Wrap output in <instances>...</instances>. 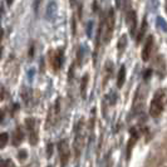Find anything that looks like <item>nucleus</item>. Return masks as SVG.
Returning <instances> with one entry per match:
<instances>
[{
  "mask_svg": "<svg viewBox=\"0 0 167 167\" xmlns=\"http://www.w3.org/2000/svg\"><path fill=\"white\" fill-rule=\"evenodd\" d=\"M22 141H23V132H22V129L18 127V128L15 129V132H14V141H13V144H14V146H18L19 143H22Z\"/></svg>",
  "mask_w": 167,
  "mask_h": 167,
  "instance_id": "f8f14e48",
  "label": "nucleus"
},
{
  "mask_svg": "<svg viewBox=\"0 0 167 167\" xmlns=\"http://www.w3.org/2000/svg\"><path fill=\"white\" fill-rule=\"evenodd\" d=\"M121 2H122V0H116V8L121 7Z\"/></svg>",
  "mask_w": 167,
  "mask_h": 167,
  "instance_id": "6ab92c4d",
  "label": "nucleus"
},
{
  "mask_svg": "<svg viewBox=\"0 0 167 167\" xmlns=\"http://www.w3.org/2000/svg\"><path fill=\"white\" fill-rule=\"evenodd\" d=\"M5 2H7V4H8L9 7H10V5L13 4V2H14V0H5Z\"/></svg>",
  "mask_w": 167,
  "mask_h": 167,
  "instance_id": "412c9836",
  "label": "nucleus"
},
{
  "mask_svg": "<svg viewBox=\"0 0 167 167\" xmlns=\"http://www.w3.org/2000/svg\"><path fill=\"white\" fill-rule=\"evenodd\" d=\"M151 73H152V70H151V69H147V70L144 72V74H143V78H144V79H148V77H151Z\"/></svg>",
  "mask_w": 167,
  "mask_h": 167,
  "instance_id": "f3484780",
  "label": "nucleus"
},
{
  "mask_svg": "<svg viewBox=\"0 0 167 167\" xmlns=\"http://www.w3.org/2000/svg\"><path fill=\"white\" fill-rule=\"evenodd\" d=\"M127 47V35H122L119 39H118V44H117V48H118V52L119 54H122L124 52Z\"/></svg>",
  "mask_w": 167,
  "mask_h": 167,
  "instance_id": "9b49d317",
  "label": "nucleus"
},
{
  "mask_svg": "<svg viewBox=\"0 0 167 167\" xmlns=\"http://www.w3.org/2000/svg\"><path fill=\"white\" fill-rule=\"evenodd\" d=\"M164 109V89H159L154 93L151 104H149V114L153 118H157L161 116V113Z\"/></svg>",
  "mask_w": 167,
  "mask_h": 167,
  "instance_id": "f257e3e1",
  "label": "nucleus"
},
{
  "mask_svg": "<svg viewBox=\"0 0 167 167\" xmlns=\"http://www.w3.org/2000/svg\"><path fill=\"white\" fill-rule=\"evenodd\" d=\"M59 111H60V101L59 99H57V102H55V114H59Z\"/></svg>",
  "mask_w": 167,
  "mask_h": 167,
  "instance_id": "dca6fc26",
  "label": "nucleus"
},
{
  "mask_svg": "<svg viewBox=\"0 0 167 167\" xmlns=\"http://www.w3.org/2000/svg\"><path fill=\"white\" fill-rule=\"evenodd\" d=\"M146 32H147V20H146V18H144V19L142 20L141 29H139V32H138V35H137V38H136V42H137V44H139V43L143 40V37H144Z\"/></svg>",
  "mask_w": 167,
  "mask_h": 167,
  "instance_id": "9d476101",
  "label": "nucleus"
},
{
  "mask_svg": "<svg viewBox=\"0 0 167 167\" xmlns=\"http://www.w3.org/2000/svg\"><path fill=\"white\" fill-rule=\"evenodd\" d=\"M124 82H126V67L122 65L119 68V72H118V75H117V87L122 88Z\"/></svg>",
  "mask_w": 167,
  "mask_h": 167,
  "instance_id": "6e6552de",
  "label": "nucleus"
},
{
  "mask_svg": "<svg viewBox=\"0 0 167 167\" xmlns=\"http://www.w3.org/2000/svg\"><path fill=\"white\" fill-rule=\"evenodd\" d=\"M3 118H4V112H3V111H0V122L3 121Z\"/></svg>",
  "mask_w": 167,
  "mask_h": 167,
  "instance_id": "aec40b11",
  "label": "nucleus"
},
{
  "mask_svg": "<svg viewBox=\"0 0 167 167\" xmlns=\"http://www.w3.org/2000/svg\"><path fill=\"white\" fill-rule=\"evenodd\" d=\"M25 126L29 132V141L33 146L38 143V129H37V121L34 118H27L25 119Z\"/></svg>",
  "mask_w": 167,
  "mask_h": 167,
  "instance_id": "7ed1b4c3",
  "label": "nucleus"
},
{
  "mask_svg": "<svg viewBox=\"0 0 167 167\" xmlns=\"http://www.w3.org/2000/svg\"><path fill=\"white\" fill-rule=\"evenodd\" d=\"M48 157H52V144H48Z\"/></svg>",
  "mask_w": 167,
  "mask_h": 167,
  "instance_id": "a211bd4d",
  "label": "nucleus"
},
{
  "mask_svg": "<svg viewBox=\"0 0 167 167\" xmlns=\"http://www.w3.org/2000/svg\"><path fill=\"white\" fill-rule=\"evenodd\" d=\"M114 9H109L107 17L104 18V24H103V43L108 44L112 39L113 35V30H114Z\"/></svg>",
  "mask_w": 167,
  "mask_h": 167,
  "instance_id": "f03ea898",
  "label": "nucleus"
},
{
  "mask_svg": "<svg viewBox=\"0 0 167 167\" xmlns=\"http://www.w3.org/2000/svg\"><path fill=\"white\" fill-rule=\"evenodd\" d=\"M63 60H64L63 49H58V50L54 53V57H53V68H54L55 72H58V70L62 68Z\"/></svg>",
  "mask_w": 167,
  "mask_h": 167,
  "instance_id": "0eeeda50",
  "label": "nucleus"
},
{
  "mask_svg": "<svg viewBox=\"0 0 167 167\" xmlns=\"http://www.w3.org/2000/svg\"><path fill=\"white\" fill-rule=\"evenodd\" d=\"M18 158H19L20 161H24V159L27 158V151H25V149H20L19 153H18Z\"/></svg>",
  "mask_w": 167,
  "mask_h": 167,
  "instance_id": "4468645a",
  "label": "nucleus"
},
{
  "mask_svg": "<svg viewBox=\"0 0 167 167\" xmlns=\"http://www.w3.org/2000/svg\"><path fill=\"white\" fill-rule=\"evenodd\" d=\"M8 141H9V134L8 133H5V132L0 133V148H4L8 143Z\"/></svg>",
  "mask_w": 167,
  "mask_h": 167,
  "instance_id": "ddd939ff",
  "label": "nucleus"
},
{
  "mask_svg": "<svg viewBox=\"0 0 167 167\" xmlns=\"http://www.w3.org/2000/svg\"><path fill=\"white\" fill-rule=\"evenodd\" d=\"M127 24L129 27V33L132 37L136 35V29H137V14L134 10H128L127 12V17H126Z\"/></svg>",
  "mask_w": 167,
  "mask_h": 167,
  "instance_id": "20e7f679",
  "label": "nucleus"
},
{
  "mask_svg": "<svg viewBox=\"0 0 167 167\" xmlns=\"http://www.w3.org/2000/svg\"><path fill=\"white\" fill-rule=\"evenodd\" d=\"M157 23H158L157 25H158V27H159V25H162V27H163V28H162V29H163V32H166V27H164V20H163L162 18H157Z\"/></svg>",
  "mask_w": 167,
  "mask_h": 167,
  "instance_id": "2eb2a0df",
  "label": "nucleus"
},
{
  "mask_svg": "<svg viewBox=\"0 0 167 167\" xmlns=\"http://www.w3.org/2000/svg\"><path fill=\"white\" fill-rule=\"evenodd\" d=\"M88 79H89V75L88 74H84V75H83V78H82V80H80V94H82V98H86Z\"/></svg>",
  "mask_w": 167,
  "mask_h": 167,
  "instance_id": "1a4fd4ad",
  "label": "nucleus"
},
{
  "mask_svg": "<svg viewBox=\"0 0 167 167\" xmlns=\"http://www.w3.org/2000/svg\"><path fill=\"white\" fill-rule=\"evenodd\" d=\"M152 48H153V37L149 35L144 43V47L142 49V59L144 62L149 60V57H151V52H152Z\"/></svg>",
  "mask_w": 167,
  "mask_h": 167,
  "instance_id": "39448f33",
  "label": "nucleus"
},
{
  "mask_svg": "<svg viewBox=\"0 0 167 167\" xmlns=\"http://www.w3.org/2000/svg\"><path fill=\"white\" fill-rule=\"evenodd\" d=\"M59 153H60V161H62V164L65 166L68 159H69V148H68V144H67V141H62L59 143Z\"/></svg>",
  "mask_w": 167,
  "mask_h": 167,
  "instance_id": "423d86ee",
  "label": "nucleus"
}]
</instances>
